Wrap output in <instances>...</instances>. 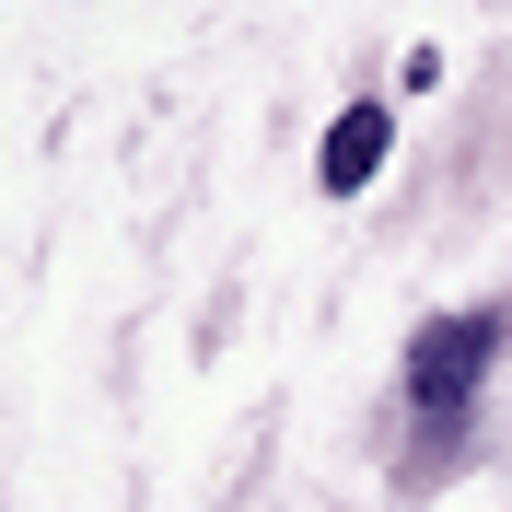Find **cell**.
Wrapping results in <instances>:
<instances>
[{"mask_svg": "<svg viewBox=\"0 0 512 512\" xmlns=\"http://www.w3.org/2000/svg\"><path fill=\"white\" fill-rule=\"evenodd\" d=\"M489 361H501V315H443V326H419V350H408V396L454 419Z\"/></svg>", "mask_w": 512, "mask_h": 512, "instance_id": "obj_1", "label": "cell"}, {"mask_svg": "<svg viewBox=\"0 0 512 512\" xmlns=\"http://www.w3.org/2000/svg\"><path fill=\"white\" fill-rule=\"evenodd\" d=\"M384 140H396V117H384V105H350V117L326 128V187H338V198L373 187V175H384Z\"/></svg>", "mask_w": 512, "mask_h": 512, "instance_id": "obj_2", "label": "cell"}]
</instances>
